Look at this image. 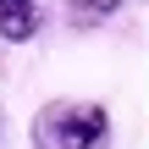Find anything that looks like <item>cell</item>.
I'll use <instances>...</instances> for the list:
<instances>
[{
    "label": "cell",
    "mask_w": 149,
    "mask_h": 149,
    "mask_svg": "<svg viewBox=\"0 0 149 149\" xmlns=\"http://www.w3.org/2000/svg\"><path fill=\"white\" fill-rule=\"evenodd\" d=\"M111 133L105 105H83V100H55L33 116V149H100Z\"/></svg>",
    "instance_id": "1"
},
{
    "label": "cell",
    "mask_w": 149,
    "mask_h": 149,
    "mask_svg": "<svg viewBox=\"0 0 149 149\" xmlns=\"http://www.w3.org/2000/svg\"><path fill=\"white\" fill-rule=\"evenodd\" d=\"M116 6H122V0H66V11H72V22H77V28H94V22H105Z\"/></svg>",
    "instance_id": "3"
},
{
    "label": "cell",
    "mask_w": 149,
    "mask_h": 149,
    "mask_svg": "<svg viewBox=\"0 0 149 149\" xmlns=\"http://www.w3.org/2000/svg\"><path fill=\"white\" fill-rule=\"evenodd\" d=\"M44 28V6L39 0H0V39L6 44H28Z\"/></svg>",
    "instance_id": "2"
}]
</instances>
